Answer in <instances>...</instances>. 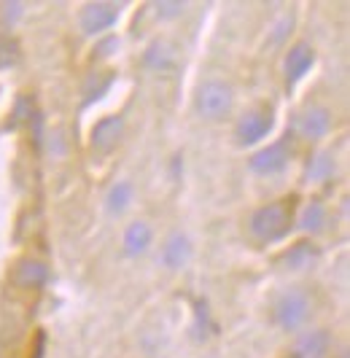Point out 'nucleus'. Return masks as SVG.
I'll return each instance as SVG.
<instances>
[{
  "label": "nucleus",
  "instance_id": "nucleus-1",
  "mask_svg": "<svg viewBox=\"0 0 350 358\" xmlns=\"http://www.w3.org/2000/svg\"><path fill=\"white\" fill-rule=\"evenodd\" d=\"M291 221H294L291 205L288 202H272V205H264L253 213L251 229L259 240L272 243V240H280V237L291 232Z\"/></svg>",
  "mask_w": 350,
  "mask_h": 358
},
{
  "label": "nucleus",
  "instance_id": "nucleus-2",
  "mask_svg": "<svg viewBox=\"0 0 350 358\" xmlns=\"http://www.w3.org/2000/svg\"><path fill=\"white\" fill-rule=\"evenodd\" d=\"M232 106V90L224 81H208L197 92V110L205 119H221Z\"/></svg>",
  "mask_w": 350,
  "mask_h": 358
},
{
  "label": "nucleus",
  "instance_id": "nucleus-3",
  "mask_svg": "<svg viewBox=\"0 0 350 358\" xmlns=\"http://www.w3.org/2000/svg\"><path fill=\"white\" fill-rule=\"evenodd\" d=\"M307 315H310V299H307L302 291H288V294H283L278 299V305H275V321H278L286 331L299 329L302 323L307 321Z\"/></svg>",
  "mask_w": 350,
  "mask_h": 358
},
{
  "label": "nucleus",
  "instance_id": "nucleus-4",
  "mask_svg": "<svg viewBox=\"0 0 350 358\" xmlns=\"http://www.w3.org/2000/svg\"><path fill=\"white\" fill-rule=\"evenodd\" d=\"M119 19V3H89L81 14V27L87 36L105 33Z\"/></svg>",
  "mask_w": 350,
  "mask_h": 358
},
{
  "label": "nucleus",
  "instance_id": "nucleus-5",
  "mask_svg": "<svg viewBox=\"0 0 350 358\" xmlns=\"http://www.w3.org/2000/svg\"><path fill=\"white\" fill-rule=\"evenodd\" d=\"M288 157H291L288 141H280V143L262 148L259 154H253L251 157V170L259 173V176H272V173H280L288 164Z\"/></svg>",
  "mask_w": 350,
  "mask_h": 358
},
{
  "label": "nucleus",
  "instance_id": "nucleus-6",
  "mask_svg": "<svg viewBox=\"0 0 350 358\" xmlns=\"http://www.w3.org/2000/svg\"><path fill=\"white\" fill-rule=\"evenodd\" d=\"M270 129H272V116L267 110H251V113H245L243 119L237 122L234 135H237V143L240 145H251L256 143V141H262Z\"/></svg>",
  "mask_w": 350,
  "mask_h": 358
},
{
  "label": "nucleus",
  "instance_id": "nucleus-7",
  "mask_svg": "<svg viewBox=\"0 0 350 358\" xmlns=\"http://www.w3.org/2000/svg\"><path fill=\"white\" fill-rule=\"evenodd\" d=\"M46 278H49V269H46L43 262H38V259H22L17 264V269H14V275H11L14 286L27 288V291L46 286Z\"/></svg>",
  "mask_w": 350,
  "mask_h": 358
},
{
  "label": "nucleus",
  "instance_id": "nucleus-8",
  "mask_svg": "<svg viewBox=\"0 0 350 358\" xmlns=\"http://www.w3.org/2000/svg\"><path fill=\"white\" fill-rule=\"evenodd\" d=\"M122 132H124L122 116H108L103 122H97L94 132H92V145H94V151H100V154L113 151V145L119 143Z\"/></svg>",
  "mask_w": 350,
  "mask_h": 358
},
{
  "label": "nucleus",
  "instance_id": "nucleus-9",
  "mask_svg": "<svg viewBox=\"0 0 350 358\" xmlns=\"http://www.w3.org/2000/svg\"><path fill=\"white\" fill-rule=\"evenodd\" d=\"M313 62H315V52L307 43L291 46V52L286 57V81H288V84H297L299 78L313 68Z\"/></svg>",
  "mask_w": 350,
  "mask_h": 358
},
{
  "label": "nucleus",
  "instance_id": "nucleus-10",
  "mask_svg": "<svg viewBox=\"0 0 350 358\" xmlns=\"http://www.w3.org/2000/svg\"><path fill=\"white\" fill-rule=\"evenodd\" d=\"M329 124H332V119H329V110L326 108H310L299 119V132L307 141H318V138H323L329 132Z\"/></svg>",
  "mask_w": 350,
  "mask_h": 358
},
{
  "label": "nucleus",
  "instance_id": "nucleus-11",
  "mask_svg": "<svg viewBox=\"0 0 350 358\" xmlns=\"http://www.w3.org/2000/svg\"><path fill=\"white\" fill-rule=\"evenodd\" d=\"M329 350V334L326 331H310L297 342V358H323Z\"/></svg>",
  "mask_w": 350,
  "mask_h": 358
},
{
  "label": "nucleus",
  "instance_id": "nucleus-12",
  "mask_svg": "<svg viewBox=\"0 0 350 358\" xmlns=\"http://www.w3.org/2000/svg\"><path fill=\"white\" fill-rule=\"evenodd\" d=\"M189 259V240L183 234H173L167 243H164V251H162V262L170 269L183 267Z\"/></svg>",
  "mask_w": 350,
  "mask_h": 358
},
{
  "label": "nucleus",
  "instance_id": "nucleus-13",
  "mask_svg": "<svg viewBox=\"0 0 350 358\" xmlns=\"http://www.w3.org/2000/svg\"><path fill=\"white\" fill-rule=\"evenodd\" d=\"M148 243H151V229L143 224V221H135L127 234H124V253L127 256H138L148 248Z\"/></svg>",
  "mask_w": 350,
  "mask_h": 358
},
{
  "label": "nucleus",
  "instance_id": "nucleus-14",
  "mask_svg": "<svg viewBox=\"0 0 350 358\" xmlns=\"http://www.w3.org/2000/svg\"><path fill=\"white\" fill-rule=\"evenodd\" d=\"M132 197V186L127 183V180H119L111 192H108V210L111 213H122L124 208H127V202Z\"/></svg>",
  "mask_w": 350,
  "mask_h": 358
},
{
  "label": "nucleus",
  "instance_id": "nucleus-15",
  "mask_svg": "<svg viewBox=\"0 0 350 358\" xmlns=\"http://www.w3.org/2000/svg\"><path fill=\"white\" fill-rule=\"evenodd\" d=\"M334 173V162L329 154H315L307 164V180H326Z\"/></svg>",
  "mask_w": 350,
  "mask_h": 358
},
{
  "label": "nucleus",
  "instance_id": "nucleus-16",
  "mask_svg": "<svg viewBox=\"0 0 350 358\" xmlns=\"http://www.w3.org/2000/svg\"><path fill=\"white\" fill-rule=\"evenodd\" d=\"M315 259V248L313 243H299V245H294L291 251L286 253V262H288V267H307V264H313Z\"/></svg>",
  "mask_w": 350,
  "mask_h": 358
},
{
  "label": "nucleus",
  "instance_id": "nucleus-17",
  "mask_svg": "<svg viewBox=\"0 0 350 358\" xmlns=\"http://www.w3.org/2000/svg\"><path fill=\"white\" fill-rule=\"evenodd\" d=\"M323 218H326V210H323V205H321V202L307 205V208H304V215H302V229H307V232H318V229H321V224H323Z\"/></svg>",
  "mask_w": 350,
  "mask_h": 358
},
{
  "label": "nucleus",
  "instance_id": "nucleus-18",
  "mask_svg": "<svg viewBox=\"0 0 350 358\" xmlns=\"http://www.w3.org/2000/svg\"><path fill=\"white\" fill-rule=\"evenodd\" d=\"M17 43L11 38H0V71L11 68L17 62Z\"/></svg>",
  "mask_w": 350,
  "mask_h": 358
},
{
  "label": "nucleus",
  "instance_id": "nucleus-19",
  "mask_svg": "<svg viewBox=\"0 0 350 358\" xmlns=\"http://www.w3.org/2000/svg\"><path fill=\"white\" fill-rule=\"evenodd\" d=\"M183 11V3H159V17H175Z\"/></svg>",
  "mask_w": 350,
  "mask_h": 358
},
{
  "label": "nucleus",
  "instance_id": "nucleus-20",
  "mask_svg": "<svg viewBox=\"0 0 350 358\" xmlns=\"http://www.w3.org/2000/svg\"><path fill=\"white\" fill-rule=\"evenodd\" d=\"M19 14H22V3H6V8H3V17H6V22H14Z\"/></svg>",
  "mask_w": 350,
  "mask_h": 358
},
{
  "label": "nucleus",
  "instance_id": "nucleus-21",
  "mask_svg": "<svg viewBox=\"0 0 350 358\" xmlns=\"http://www.w3.org/2000/svg\"><path fill=\"white\" fill-rule=\"evenodd\" d=\"M113 46H119V41H116V38H108L103 46H100V49H103L100 54H103V57H105V54H111V52H113Z\"/></svg>",
  "mask_w": 350,
  "mask_h": 358
},
{
  "label": "nucleus",
  "instance_id": "nucleus-22",
  "mask_svg": "<svg viewBox=\"0 0 350 358\" xmlns=\"http://www.w3.org/2000/svg\"><path fill=\"white\" fill-rule=\"evenodd\" d=\"M43 345H46V337L38 334V348H35V358H43Z\"/></svg>",
  "mask_w": 350,
  "mask_h": 358
}]
</instances>
